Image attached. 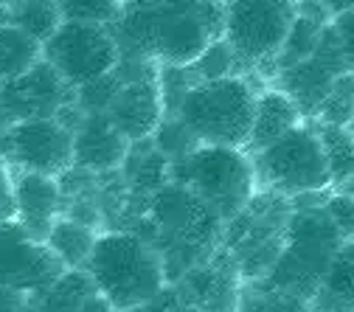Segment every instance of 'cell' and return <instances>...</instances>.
<instances>
[{"instance_id":"9a60e30c","label":"cell","mask_w":354,"mask_h":312,"mask_svg":"<svg viewBox=\"0 0 354 312\" xmlns=\"http://www.w3.org/2000/svg\"><path fill=\"white\" fill-rule=\"evenodd\" d=\"M152 214L158 219V226L169 231L171 237L183 242H203L211 237L214 226L219 222V214L203 203L189 186H163L155 194Z\"/></svg>"},{"instance_id":"83f0119b","label":"cell","mask_w":354,"mask_h":312,"mask_svg":"<svg viewBox=\"0 0 354 312\" xmlns=\"http://www.w3.org/2000/svg\"><path fill=\"white\" fill-rule=\"evenodd\" d=\"M332 31L337 37V46L343 54V62L348 71H354V9H348L346 15L332 20Z\"/></svg>"},{"instance_id":"ffe728a7","label":"cell","mask_w":354,"mask_h":312,"mask_svg":"<svg viewBox=\"0 0 354 312\" xmlns=\"http://www.w3.org/2000/svg\"><path fill=\"white\" fill-rule=\"evenodd\" d=\"M42 59V42L28 37L15 23H0V84L23 76Z\"/></svg>"},{"instance_id":"d590c367","label":"cell","mask_w":354,"mask_h":312,"mask_svg":"<svg viewBox=\"0 0 354 312\" xmlns=\"http://www.w3.org/2000/svg\"><path fill=\"white\" fill-rule=\"evenodd\" d=\"M20 312H34V309H28V306H26V309H20Z\"/></svg>"},{"instance_id":"ac0fdd59","label":"cell","mask_w":354,"mask_h":312,"mask_svg":"<svg viewBox=\"0 0 354 312\" xmlns=\"http://www.w3.org/2000/svg\"><path fill=\"white\" fill-rule=\"evenodd\" d=\"M93 245H96V231L87 222H79L73 217H57L46 234V248L59 259L65 270L84 267Z\"/></svg>"},{"instance_id":"d6986e66","label":"cell","mask_w":354,"mask_h":312,"mask_svg":"<svg viewBox=\"0 0 354 312\" xmlns=\"http://www.w3.org/2000/svg\"><path fill=\"white\" fill-rule=\"evenodd\" d=\"M91 293H96V284L84 267L62 270L46 290L34 293L37 295L34 312H79V306Z\"/></svg>"},{"instance_id":"3957f363","label":"cell","mask_w":354,"mask_h":312,"mask_svg":"<svg viewBox=\"0 0 354 312\" xmlns=\"http://www.w3.org/2000/svg\"><path fill=\"white\" fill-rule=\"evenodd\" d=\"M256 110V91L236 73L200 79L180 96L174 116L200 144L245 147Z\"/></svg>"},{"instance_id":"6da1fadb","label":"cell","mask_w":354,"mask_h":312,"mask_svg":"<svg viewBox=\"0 0 354 312\" xmlns=\"http://www.w3.org/2000/svg\"><path fill=\"white\" fill-rule=\"evenodd\" d=\"M225 3L219 0H132L118 20V48L160 65H192L223 37Z\"/></svg>"},{"instance_id":"5b68a950","label":"cell","mask_w":354,"mask_h":312,"mask_svg":"<svg viewBox=\"0 0 354 312\" xmlns=\"http://www.w3.org/2000/svg\"><path fill=\"white\" fill-rule=\"evenodd\" d=\"M298 17V0H228L223 39L239 62L261 65L276 59Z\"/></svg>"},{"instance_id":"e0dca14e","label":"cell","mask_w":354,"mask_h":312,"mask_svg":"<svg viewBox=\"0 0 354 312\" xmlns=\"http://www.w3.org/2000/svg\"><path fill=\"white\" fill-rule=\"evenodd\" d=\"M301 124V110L292 104V99L284 91H264L256 96V110H253V124L248 136V149L259 152L268 144L279 141L290 129Z\"/></svg>"},{"instance_id":"9c48e42d","label":"cell","mask_w":354,"mask_h":312,"mask_svg":"<svg viewBox=\"0 0 354 312\" xmlns=\"http://www.w3.org/2000/svg\"><path fill=\"white\" fill-rule=\"evenodd\" d=\"M0 160L59 177L73 166V129L59 118H20L0 136Z\"/></svg>"},{"instance_id":"1f68e13d","label":"cell","mask_w":354,"mask_h":312,"mask_svg":"<svg viewBox=\"0 0 354 312\" xmlns=\"http://www.w3.org/2000/svg\"><path fill=\"white\" fill-rule=\"evenodd\" d=\"M79 312H115V309H113V304L96 290V293H91V295L84 298V304L79 306Z\"/></svg>"},{"instance_id":"52a82bcc","label":"cell","mask_w":354,"mask_h":312,"mask_svg":"<svg viewBox=\"0 0 354 312\" xmlns=\"http://www.w3.org/2000/svg\"><path fill=\"white\" fill-rule=\"evenodd\" d=\"M340 248V228L329 211H304L290 222L287 250L276 264L273 282L290 290H318L329 261Z\"/></svg>"},{"instance_id":"f546056e","label":"cell","mask_w":354,"mask_h":312,"mask_svg":"<svg viewBox=\"0 0 354 312\" xmlns=\"http://www.w3.org/2000/svg\"><path fill=\"white\" fill-rule=\"evenodd\" d=\"M15 219V192H12V172L0 160V222Z\"/></svg>"},{"instance_id":"cb8c5ba5","label":"cell","mask_w":354,"mask_h":312,"mask_svg":"<svg viewBox=\"0 0 354 312\" xmlns=\"http://www.w3.org/2000/svg\"><path fill=\"white\" fill-rule=\"evenodd\" d=\"M321 34H324V23L321 20L306 17V15L298 12V17H295V23H292V28H290V34L284 39V46L276 54L279 71L290 68V65H295V62H301L306 57H313V51L318 48Z\"/></svg>"},{"instance_id":"ba28073f","label":"cell","mask_w":354,"mask_h":312,"mask_svg":"<svg viewBox=\"0 0 354 312\" xmlns=\"http://www.w3.org/2000/svg\"><path fill=\"white\" fill-rule=\"evenodd\" d=\"M256 166L270 186L287 194L318 192L332 183L324 144L315 129L295 127L279 141L256 152Z\"/></svg>"},{"instance_id":"484cf974","label":"cell","mask_w":354,"mask_h":312,"mask_svg":"<svg viewBox=\"0 0 354 312\" xmlns=\"http://www.w3.org/2000/svg\"><path fill=\"white\" fill-rule=\"evenodd\" d=\"M62 20L113 26L124 9V0H57Z\"/></svg>"},{"instance_id":"5bb4252c","label":"cell","mask_w":354,"mask_h":312,"mask_svg":"<svg viewBox=\"0 0 354 312\" xmlns=\"http://www.w3.org/2000/svg\"><path fill=\"white\" fill-rule=\"evenodd\" d=\"M15 192V222L37 242H46L48 228L62 211V186L57 177L39 172L12 174Z\"/></svg>"},{"instance_id":"d4e9b609","label":"cell","mask_w":354,"mask_h":312,"mask_svg":"<svg viewBox=\"0 0 354 312\" xmlns=\"http://www.w3.org/2000/svg\"><path fill=\"white\" fill-rule=\"evenodd\" d=\"M351 113H354V71H340L315 116L324 124H348Z\"/></svg>"},{"instance_id":"836d02e7","label":"cell","mask_w":354,"mask_h":312,"mask_svg":"<svg viewBox=\"0 0 354 312\" xmlns=\"http://www.w3.org/2000/svg\"><path fill=\"white\" fill-rule=\"evenodd\" d=\"M12 124H15V121H12V116H9L3 107H0V136H3V132H6Z\"/></svg>"},{"instance_id":"f1b7e54d","label":"cell","mask_w":354,"mask_h":312,"mask_svg":"<svg viewBox=\"0 0 354 312\" xmlns=\"http://www.w3.org/2000/svg\"><path fill=\"white\" fill-rule=\"evenodd\" d=\"M132 312H189V304L177 295L174 290H160L155 298H149L147 304H141Z\"/></svg>"},{"instance_id":"44dd1931","label":"cell","mask_w":354,"mask_h":312,"mask_svg":"<svg viewBox=\"0 0 354 312\" xmlns=\"http://www.w3.org/2000/svg\"><path fill=\"white\" fill-rule=\"evenodd\" d=\"M318 298L335 312L354 306V245H340L318 284Z\"/></svg>"},{"instance_id":"e575fe53","label":"cell","mask_w":354,"mask_h":312,"mask_svg":"<svg viewBox=\"0 0 354 312\" xmlns=\"http://www.w3.org/2000/svg\"><path fill=\"white\" fill-rule=\"evenodd\" d=\"M348 129H351V136H354V113H351V118H348V124H346Z\"/></svg>"},{"instance_id":"4dcf8cb0","label":"cell","mask_w":354,"mask_h":312,"mask_svg":"<svg viewBox=\"0 0 354 312\" xmlns=\"http://www.w3.org/2000/svg\"><path fill=\"white\" fill-rule=\"evenodd\" d=\"M28 306V293L9 287V284H0V312H20Z\"/></svg>"},{"instance_id":"d6a6232c","label":"cell","mask_w":354,"mask_h":312,"mask_svg":"<svg viewBox=\"0 0 354 312\" xmlns=\"http://www.w3.org/2000/svg\"><path fill=\"white\" fill-rule=\"evenodd\" d=\"M318 6L324 9V15L329 20H335V17L346 15L348 9H354V0H318Z\"/></svg>"},{"instance_id":"7a4b0ae2","label":"cell","mask_w":354,"mask_h":312,"mask_svg":"<svg viewBox=\"0 0 354 312\" xmlns=\"http://www.w3.org/2000/svg\"><path fill=\"white\" fill-rule=\"evenodd\" d=\"M84 270L96 290L113 304L115 312H132L155 298L163 284V261L158 253L132 234H104L87 256Z\"/></svg>"},{"instance_id":"7402d4cb","label":"cell","mask_w":354,"mask_h":312,"mask_svg":"<svg viewBox=\"0 0 354 312\" xmlns=\"http://www.w3.org/2000/svg\"><path fill=\"white\" fill-rule=\"evenodd\" d=\"M318 138L324 144V152H326V163H329V177L332 183H346L354 177V136L346 124H324L321 121V129Z\"/></svg>"},{"instance_id":"4fadbf2b","label":"cell","mask_w":354,"mask_h":312,"mask_svg":"<svg viewBox=\"0 0 354 312\" xmlns=\"http://www.w3.org/2000/svg\"><path fill=\"white\" fill-rule=\"evenodd\" d=\"M104 116L136 144L144 138H152V132L163 121V96L158 84V71L149 76L127 79L115 87L113 99L104 107Z\"/></svg>"},{"instance_id":"8992f818","label":"cell","mask_w":354,"mask_h":312,"mask_svg":"<svg viewBox=\"0 0 354 312\" xmlns=\"http://www.w3.org/2000/svg\"><path fill=\"white\" fill-rule=\"evenodd\" d=\"M42 59L71 87H82L110 73L121 59V48L110 26L62 20L59 28L42 42Z\"/></svg>"},{"instance_id":"8fae6325","label":"cell","mask_w":354,"mask_h":312,"mask_svg":"<svg viewBox=\"0 0 354 312\" xmlns=\"http://www.w3.org/2000/svg\"><path fill=\"white\" fill-rule=\"evenodd\" d=\"M65 267L46 248V242L31 239L15 219L0 222V284L23 293H39Z\"/></svg>"},{"instance_id":"30bf717a","label":"cell","mask_w":354,"mask_h":312,"mask_svg":"<svg viewBox=\"0 0 354 312\" xmlns=\"http://www.w3.org/2000/svg\"><path fill=\"white\" fill-rule=\"evenodd\" d=\"M76 102V87H71L46 59L31 65L23 76L0 84V107L12 121L20 118H57Z\"/></svg>"},{"instance_id":"603a6c76","label":"cell","mask_w":354,"mask_h":312,"mask_svg":"<svg viewBox=\"0 0 354 312\" xmlns=\"http://www.w3.org/2000/svg\"><path fill=\"white\" fill-rule=\"evenodd\" d=\"M9 23L23 28L37 42H46L59 28L62 15H59L57 0H17V3L12 6Z\"/></svg>"},{"instance_id":"277c9868","label":"cell","mask_w":354,"mask_h":312,"mask_svg":"<svg viewBox=\"0 0 354 312\" xmlns=\"http://www.w3.org/2000/svg\"><path fill=\"white\" fill-rule=\"evenodd\" d=\"M174 177L208 203L219 219H231L245 208L256 181L253 163L242 149L219 144H197L189 155L177 158Z\"/></svg>"},{"instance_id":"2e32d148","label":"cell","mask_w":354,"mask_h":312,"mask_svg":"<svg viewBox=\"0 0 354 312\" xmlns=\"http://www.w3.org/2000/svg\"><path fill=\"white\" fill-rule=\"evenodd\" d=\"M132 141L104 116L84 113L73 127V166L84 172H110L124 166Z\"/></svg>"},{"instance_id":"4316f807","label":"cell","mask_w":354,"mask_h":312,"mask_svg":"<svg viewBox=\"0 0 354 312\" xmlns=\"http://www.w3.org/2000/svg\"><path fill=\"white\" fill-rule=\"evenodd\" d=\"M239 62V57L234 54V48L228 46V42L223 37H216L211 46L192 62L186 65L189 73L194 76V82L200 79H219V76H231L234 73V65Z\"/></svg>"},{"instance_id":"7c38bea8","label":"cell","mask_w":354,"mask_h":312,"mask_svg":"<svg viewBox=\"0 0 354 312\" xmlns=\"http://www.w3.org/2000/svg\"><path fill=\"white\" fill-rule=\"evenodd\" d=\"M340 71H348V68L343 62L337 37H335L332 26H324V34L318 39V48L313 51V57L279 71L281 91L292 99V104L301 110V116H315Z\"/></svg>"}]
</instances>
